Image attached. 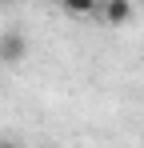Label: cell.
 <instances>
[{
    "instance_id": "cell-6",
    "label": "cell",
    "mask_w": 144,
    "mask_h": 148,
    "mask_svg": "<svg viewBox=\"0 0 144 148\" xmlns=\"http://www.w3.org/2000/svg\"><path fill=\"white\" fill-rule=\"evenodd\" d=\"M140 8H144V0H140Z\"/></svg>"
},
{
    "instance_id": "cell-2",
    "label": "cell",
    "mask_w": 144,
    "mask_h": 148,
    "mask_svg": "<svg viewBox=\"0 0 144 148\" xmlns=\"http://www.w3.org/2000/svg\"><path fill=\"white\" fill-rule=\"evenodd\" d=\"M104 20L108 24H128L132 20V0H104Z\"/></svg>"
},
{
    "instance_id": "cell-5",
    "label": "cell",
    "mask_w": 144,
    "mask_h": 148,
    "mask_svg": "<svg viewBox=\"0 0 144 148\" xmlns=\"http://www.w3.org/2000/svg\"><path fill=\"white\" fill-rule=\"evenodd\" d=\"M0 4H12V0H0Z\"/></svg>"
},
{
    "instance_id": "cell-4",
    "label": "cell",
    "mask_w": 144,
    "mask_h": 148,
    "mask_svg": "<svg viewBox=\"0 0 144 148\" xmlns=\"http://www.w3.org/2000/svg\"><path fill=\"white\" fill-rule=\"evenodd\" d=\"M0 148H20V144H16V140H0Z\"/></svg>"
},
{
    "instance_id": "cell-7",
    "label": "cell",
    "mask_w": 144,
    "mask_h": 148,
    "mask_svg": "<svg viewBox=\"0 0 144 148\" xmlns=\"http://www.w3.org/2000/svg\"><path fill=\"white\" fill-rule=\"evenodd\" d=\"M56 4H60V0H56Z\"/></svg>"
},
{
    "instance_id": "cell-1",
    "label": "cell",
    "mask_w": 144,
    "mask_h": 148,
    "mask_svg": "<svg viewBox=\"0 0 144 148\" xmlns=\"http://www.w3.org/2000/svg\"><path fill=\"white\" fill-rule=\"evenodd\" d=\"M24 52H28V44H24L20 32H8V36L0 40V60H8V64H20Z\"/></svg>"
},
{
    "instance_id": "cell-3",
    "label": "cell",
    "mask_w": 144,
    "mask_h": 148,
    "mask_svg": "<svg viewBox=\"0 0 144 148\" xmlns=\"http://www.w3.org/2000/svg\"><path fill=\"white\" fill-rule=\"evenodd\" d=\"M64 4V12H72V16H88L96 8V0H60Z\"/></svg>"
}]
</instances>
